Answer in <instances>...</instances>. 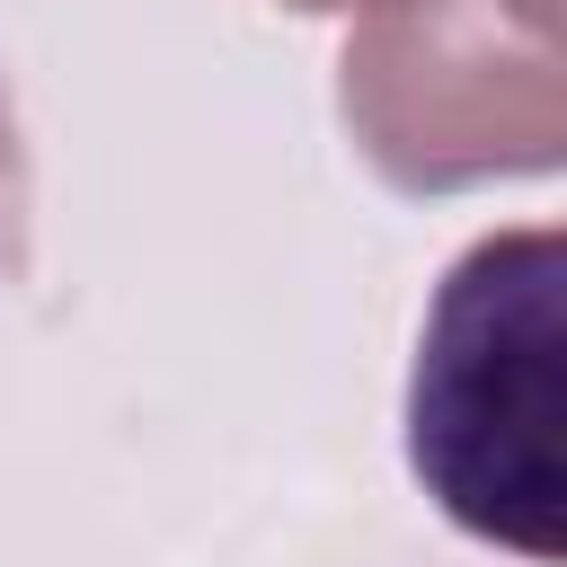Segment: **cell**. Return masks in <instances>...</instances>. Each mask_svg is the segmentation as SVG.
<instances>
[{"label": "cell", "mask_w": 567, "mask_h": 567, "mask_svg": "<svg viewBox=\"0 0 567 567\" xmlns=\"http://www.w3.org/2000/svg\"><path fill=\"white\" fill-rule=\"evenodd\" d=\"M337 115L399 195H470L567 168L558 0H363L337 53Z\"/></svg>", "instance_id": "cell-2"}, {"label": "cell", "mask_w": 567, "mask_h": 567, "mask_svg": "<svg viewBox=\"0 0 567 567\" xmlns=\"http://www.w3.org/2000/svg\"><path fill=\"white\" fill-rule=\"evenodd\" d=\"M284 9H301V18H354L363 0H284Z\"/></svg>", "instance_id": "cell-4"}, {"label": "cell", "mask_w": 567, "mask_h": 567, "mask_svg": "<svg viewBox=\"0 0 567 567\" xmlns=\"http://www.w3.org/2000/svg\"><path fill=\"white\" fill-rule=\"evenodd\" d=\"M558 230H487L443 275L416 372H408V461L425 496L487 549L549 567L567 549L558 478Z\"/></svg>", "instance_id": "cell-1"}, {"label": "cell", "mask_w": 567, "mask_h": 567, "mask_svg": "<svg viewBox=\"0 0 567 567\" xmlns=\"http://www.w3.org/2000/svg\"><path fill=\"white\" fill-rule=\"evenodd\" d=\"M18 230H27V142H18L9 80H0V266H18Z\"/></svg>", "instance_id": "cell-3"}]
</instances>
